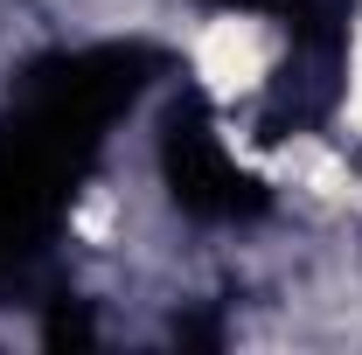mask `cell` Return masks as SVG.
Returning a JSON list of instances; mask_svg holds the SVG:
<instances>
[{
	"label": "cell",
	"mask_w": 362,
	"mask_h": 355,
	"mask_svg": "<svg viewBox=\"0 0 362 355\" xmlns=\"http://www.w3.org/2000/svg\"><path fill=\"white\" fill-rule=\"evenodd\" d=\"M195 63H202V77L216 91H251L272 63V42L258 21H209L202 42H195Z\"/></svg>",
	"instance_id": "1"
}]
</instances>
